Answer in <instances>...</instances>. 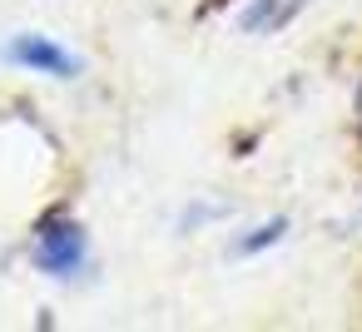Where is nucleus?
<instances>
[{
	"mask_svg": "<svg viewBox=\"0 0 362 332\" xmlns=\"http://www.w3.org/2000/svg\"><path fill=\"white\" fill-rule=\"evenodd\" d=\"M6 60L30 70V75H50V80H75L80 75V60L60 40H50V35H16L6 45Z\"/></svg>",
	"mask_w": 362,
	"mask_h": 332,
	"instance_id": "f03ea898",
	"label": "nucleus"
},
{
	"mask_svg": "<svg viewBox=\"0 0 362 332\" xmlns=\"http://www.w3.org/2000/svg\"><path fill=\"white\" fill-rule=\"evenodd\" d=\"M288 233V218H268V223H258L248 238H238L233 243V258H253V253H263V248H273L278 238Z\"/></svg>",
	"mask_w": 362,
	"mask_h": 332,
	"instance_id": "20e7f679",
	"label": "nucleus"
},
{
	"mask_svg": "<svg viewBox=\"0 0 362 332\" xmlns=\"http://www.w3.org/2000/svg\"><path fill=\"white\" fill-rule=\"evenodd\" d=\"M85 253H90V238H85V228H80L70 213L40 218V228H35V238H30V258H35L40 273H50V278H75V273L85 268Z\"/></svg>",
	"mask_w": 362,
	"mask_h": 332,
	"instance_id": "f257e3e1",
	"label": "nucleus"
},
{
	"mask_svg": "<svg viewBox=\"0 0 362 332\" xmlns=\"http://www.w3.org/2000/svg\"><path fill=\"white\" fill-rule=\"evenodd\" d=\"M308 6H313V0H248V6L238 11V30H243V35H278V30H288Z\"/></svg>",
	"mask_w": 362,
	"mask_h": 332,
	"instance_id": "7ed1b4c3",
	"label": "nucleus"
}]
</instances>
